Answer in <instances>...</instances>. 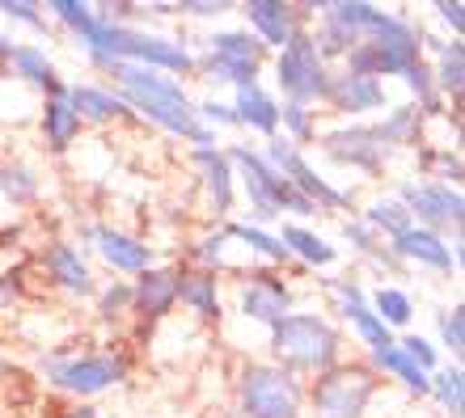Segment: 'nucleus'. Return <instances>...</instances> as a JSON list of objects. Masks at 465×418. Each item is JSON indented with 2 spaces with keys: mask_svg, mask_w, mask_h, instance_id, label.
<instances>
[{
  "mask_svg": "<svg viewBox=\"0 0 465 418\" xmlns=\"http://www.w3.org/2000/svg\"><path fill=\"white\" fill-rule=\"evenodd\" d=\"M114 76L123 81V93H127L148 119H157L161 127H170V131L195 140V144H203V148L212 144V131L195 119L186 93L173 85V81L157 76L153 68H132V63H114Z\"/></svg>",
  "mask_w": 465,
  "mask_h": 418,
  "instance_id": "nucleus-1",
  "label": "nucleus"
},
{
  "mask_svg": "<svg viewBox=\"0 0 465 418\" xmlns=\"http://www.w3.org/2000/svg\"><path fill=\"white\" fill-rule=\"evenodd\" d=\"M275 355L288 364V368H318L326 372L339 355V334L318 317H283L275 321Z\"/></svg>",
  "mask_w": 465,
  "mask_h": 418,
  "instance_id": "nucleus-2",
  "label": "nucleus"
},
{
  "mask_svg": "<svg viewBox=\"0 0 465 418\" xmlns=\"http://www.w3.org/2000/svg\"><path fill=\"white\" fill-rule=\"evenodd\" d=\"M419 63V38L415 30H406L398 17H385V22L372 30V43H360L351 47V73L355 76H390V73H411Z\"/></svg>",
  "mask_w": 465,
  "mask_h": 418,
  "instance_id": "nucleus-3",
  "label": "nucleus"
},
{
  "mask_svg": "<svg viewBox=\"0 0 465 418\" xmlns=\"http://www.w3.org/2000/svg\"><path fill=\"white\" fill-rule=\"evenodd\" d=\"M245 418H301V389L283 368H245L242 376Z\"/></svg>",
  "mask_w": 465,
  "mask_h": 418,
  "instance_id": "nucleus-4",
  "label": "nucleus"
},
{
  "mask_svg": "<svg viewBox=\"0 0 465 418\" xmlns=\"http://www.w3.org/2000/svg\"><path fill=\"white\" fill-rule=\"evenodd\" d=\"M232 160L245 170V186H250V199H254L258 216H280L283 208L288 211H313V203H309L288 178H280V173L271 170L262 157H254L250 148H232Z\"/></svg>",
  "mask_w": 465,
  "mask_h": 418,
  "instance_id": "nucleus-5",
  "label": "nucleus"
},
{
  "mask_svg": "<svg viewBox=\"0 0 465 418\" xmlns=\"http://www.w3.org/2000/svg\"><path fill=\"white\" fill-rule=\"evenodd\" d=\"M377 381L368 368H331L313 389V418H360Z\"/></svg>",
  "mask_w": 465,
  "mask_h": 418,
  "instance_id": "nucleus-6",
  "label": "nucleus"
},
{
  "mask_svg": "<svg viewBox=\"0 0 465 418\" xmlns=\"http://www.w3.org/2000/svg\"><path fill=\"white\" fill-rule=\"evenodd\" d=\"M280 85H283V93L292 98V106H301V102H309V98H326L331 81H326L322 55L309 34L288 38V47H283V55H280Z\"/></svg>",
  "mask_w": 465,
  "mask_h": 418,
  "instance_id": "nucleus-7",
  "label": "nucleus"
},
{
  "mask_svg": "<svg viewBox=\"0 0 465 418\" xmlns=\"http://www.w3.org/2000/svg\"><path fill=\"white\" fill-rule=\"evenodd\" d=\"M258 63H262V43L250 34H216L212 38V76L232 81V85H254Z\"/></svg>",
  "mask_w": 465,
  "mask_h": 418,
  "instance_id": "nucleus-8",
  "label": "nucleus"
},
{
  "mask_svg": "<svg viewBox=\"0 0 465 418\" xmlns=\"http://www.w3.org/2000/svg\"><path fill=\"white\" fill-rule=\"evenodd\" d=\"M271 160H275V165L283 170L280 178H288V182H292L296 190H301V195L313 203V208H318V203H322V208H343V203H347V199L339 195L334 186H326L318 173L309 170L305 157H301L292 144H271Z\"/></svg>",
  "mask_w": 465,
  "mask_h": 418,
  "instance_id": "nucleus-9",
  "label": "nucleus"
},
{
  "mask_svg": "<svg viewBox=\"0 0 465 418\" xmlns=\"http://www.w3.org/2000/svg\"><path fill=\"white\" fill-rule=\"evenodd\" d=\"M51 376H55V384L73 389V394H102V389H111V384L123 381V364L106 355L73 359V364H60Z\"/></svg>",
  "mask_w": 465,
  "mask_h": 418,
  "instance_id": "nucleus-10",
  "label": "nucleus"
},
{
  "mask_svg": "<svg viewBox=\"0 0 465 418\" xmlns=\"http://www.w3.org/2000/svg\"><path fill=\"white\" fill-rule=\"evenodd\" d=\"M326 152L343 165H355V170H377L385 157V140L377 127H347V131L326 136Z\"/></svg>",
  "mask_w": 465,
  "mask_h": 418,
  "instance_id": "nucleus-11",
  "label": "nucleus"
},
{
  "mask_svg": "<svg viewBox=\"0 0 465 418\" xmlns=\"http://www.w3.org/2000/svg\"><path fill=\"white\" fill-rule=\"evenodd\" d=\"M406 211L428 224H461V195L453 186H402Z\"/></svg>",
  "mask_w": 465,
  "mask_h": 418,
  "instance_id": "nucleus-12",
  "label": "nucleus"
},
{
  "mask_svg": "<svg viewBox=\"0 0 465 418\" xmlns=\"http://www.w3.org/2000/svg\"><path fill=\"white\" fill-rule=\"evenodd\" d=\"M326 98H331L339 111H377L381 102H385V89H381V81H372V76L347 73L326 89Z\"/></svg>",
  "mask_w": 465,
  "mask_h": 418,
  "instance_id": "nucleus-13",
  "label": "nucleus"
},
{
  "mask_svg": "<svg viewBox=\"0 0 465 418\" xmlns=\"http://www.w3.org/2000/svg\"><path fill=\"white\" fill-rule=\"evenodd\" d=\"M245 13H250L254 30L267 38V43H280V47H288V38L296 34L292 5H283V0H250V5H245Z\"/></svg>",
  "mask_w": 465,
  "mask_h": 418,
  "instance_id": "nucleus-14",
  "label": "nucleus"
},
{
  "mask_svg": "<svg viewBox=\"0 0 465 418\" xmlns=\"http://www.w3.org/2000/svg\"><path fill=\"white\" fill-rule=\"evenodd\" d=\"M288 305H292V296L283 292L280 283H271L267 275L254 283V287H245L242 296V308H245V317H254V321H283L288 317Z\"/></svg>",
  "mask_w": 465,
  "mask_h": 418,
  "instance_id": "nucleus-15",
  "label": "nucleus"
},
{
  "mask_svg": "<svg viewBox=\"0 0 465 418\" xmlns=\"http://www.w3.org/2000/svg\"><path fill=\"white\" fill-rule=\"evenodd\" d=\"M132 300L144 308L148 317H165L178 300V275L173 271H144L140 287L132 292Z\"/></svg>",
  "mask_w": 465,
  "mask_h": 418,
  "instance_id": "nucleus-16",
  "label": "nucleus"
},
{
  "mask_svg": "<svg viewBox=\"0 0 465 418\" xmlns=\"http://www.w3.org/2000/svg\"><path fill=\"white\" fill-rule=\"evenodd\" d=\"M393 249L402 258H419V262H428V267H453V249L444 246L431 228H406L402 237H393Z\"/></svg>",
  "mask_w": 465,
  "mask_h": 418,
  "instance_id": "nucleus-17",
  "label": "nucleus"
},
{
  "mask_svg": "<svg viewBox=\"0 0 465 418\" xmlns=\"http://www.w3.org/2000/svg\"><path fill=\"white\" fill-rule=\"evenodd\" d=\"M232 119H242V123L258 127V131H275V127H280V106L258 85H242V93H237V114H232Z\"/></svg>",
  "mask_w": 465,
  "mask_h": 418,
  "instance_id": "nucleus-18",
  "label": "nucleus"
},
{
  "mask_svg": "<svg viewBox=\"0 0 465 418\" xmlns=\"http://www.w3.org/2000/svg\"><path fill=\"white\" fill-rule=\"evenodd\" d=\"M339 292L347 296V317L355 321V330L364 334V338H368V343H372V346H377V351H385V346H393V338H390V326H385V321H381L377 313H372V308H368L364 300H360V292H355L351 283H343Z\"/></svg>",
  "mask_w": 465,
  "mask_h": 418,
  "instance_id": "nucleus-19",
  "label": "nucleus"
},
{
  "mask_svg": "<svg viewBox=\"0 0 465 418\" xmlns=\"http://www.w3.org/2000/svg\"><path fill=\"white\" fill-rule=\"evenodd\" d=\"M47 267H51V275L68 287V292H94V279H89V271H85V262H81V254L76 249H68V246H51V254H47Z\"/></svg>",
  "mask_w": 465,
  "mask_h": 418,
  "instance_id": "nucleus-20",
  "label": "nucleus"
},
{
  "mask_svg": "<svg viewBox=\"0 0 465 418\" xmlns=\"http://www.w3.org/2000/svg\"><path fill=\"white\" fill-rule=\"evenodd\" d=\"M98 246H102V254H106V262L119 267V271H144L148 267V246L132 241V237L106 228V233H98Z\"/></svg>",
  "mask_w": 465,
  "mask_h": 418,
  "instance_id": "nucleus-21",
  "label": "nucleus"
},
{
  "mask_svg": "<svg viewBox=\"0 0 465 418\" xmlns=\"http://www.w3.org/2000/svg\"><path fill=\"white\" fill-rule=\"evenodd\" d=\"M43 131H47V144L60 152V148H68L76 140V131H81V119H76V111L68 106L64 98L47 102V114H43Z\"/></svg>",
  "mask_w": 465,
  "mask_h": 418,
  "instance_id": "nucleus-22",
  "label": "nucleus"
},
{
  "mask_svg": "<svg viewBox=\"0 0 465 418\" xmlns=\"http://www.w3.org/2000/svg\"><path fill=\"white\" fill-rule=\"evenodd\" d=\"M9 55H13V68H17V73H22V76H30L35 85H47L51 93H55V98H60V93H64L60 76H55V68H51V60H47V55H43V51H38V47H13Z\"/></svg>",
  "mask_w": 465,
  "mask_h": 418,
  "instance_id": "nucleus-23",
  "label": "nucleus"
},
{
  "mask_svg": "<svg viewBox=\"0 0 465 418\" xmlns=\"http://www.w3.org/2000/svg\"><path fill=\"white\" fill-rule=\"evenodd\" d=\"M199 165L208 173V186L216 195V208H229L232 203V173H229V157L212 152V148H199Z\"/></svg>",
  "mask_w": 465,
  "mask_h": 418,
  "instance_id": "nucleus-24",
  "label": "nucleus"
},
{
  "mask_svg": "<svg viewBox=\"0 0 465 418\" xmlns=\"http://www.w3.org/2000/svg\"><path fill=\"white\" fill-rule=\"evenodd\" d=\"M68 106L76 111V119H111V114L123 111V102L111 98V93H102V89H73Z\"/></svg>",
  "mask_w": 465,
  "mask_h": 418,
  "instance_id": "nucleus-25",
  "label": "nucleus"
},
{
  "mask_svg": "<svg viewBox=\"0 0 465 418\" xmlns=\"http://www.w3.org/2000/svg\"><path fill=\"white\" fill-rule=\"evenodd\" d=\"M288 254H301L305 262H318V267H326V262H334V249L322 241V237H313V233H305V228H283V241H280Z\"/></svg>",
  "mask_w": 465,
  "mask_h": 418,
  "instance_id": "nucleus-26",
  "label": "nucleus"
},
{
  "mask_svg": "<svg viewBox=\"0 0 465 418\" xmlns=\"http://www.w3.org/2000/svg\"><path fill=\"white\" fill-rule=\"evenodd\" d=\"M178 300H186L195 313L212 317V313H216V279H212V275H191V279H178Z\"/></svg>",
  "mask_w": 465,
  "mask_h": 418,
  "instance_id": "nucleus-27",
  "label": "nucleus"
},
{
  "mask_svg": "<svg viewBox=\"0 0 465 418\" xmlns=\"http://www.w3.org/2000/svg\"><path fill=\"white\" fill-rule=\"evenodd\" d=\"M377 364H381V368H390L393 376H402L406 389H415V394H428V389H431V381L415 368V364H411V359L402 355V351H398V346H385V351H377Z\"/></svg>",
  "mask_w": 465,
  "mask_h": 418,
  "instance_id": "nucleus-28",
  "label": "nucleus"
},
{
  "mask_svg": "<svg viewBox=\"0 0 465 418\" xmlns=\"http://www.w3.org/2000/svg\"><path fill=\"white\" fill-rule=\"evenodd\" d=\"M368 224L385 228L390 237H402L406 228H415V224H411V211H406L402 203H377V208L368 211Z\"/></svg>",
  "mask_w": 465,
  "mask_h": 418,
  "instance_id": "nucleus-29",
  "label": "nucleus"
},
{
  "mask_svg": "<svg viewBox=\"0 0 465 418\" xmlns=\"http://www.w3.org/2000/svg\"><path fill=\"white\" fill-rule=\"evenodd\" d=\"M436 397H440V406L449 410V414H461L465 410V376L461 372H440V376H436Z\"/></svg>",
  "mask_w": 465,
  "mask_h": 418,
  "instance_id": "nucleus-30",
  "label": "nucleus"
},
{
  "mask_svg": "<svg viewBox=\"0 0 465 418\" xmlns=\"http://www.w3.org/2000/svg\"><path fill=\"white\" fill-rule=\"evenodd\" d=\"M415 127H419V111L402 106V111H393L390 123L377 127V131H381V140H385V144H406V140H415Z\"/></svg>",
  "mask_w": 465,
  "mask_h": 418,
  "instance_id": "nucleus-31",
  "label": "nucleus"
},
{
  "mask_svg": "<svg viewBox=\"0 0 465 418\" xmlns=\"http://www.w3.org/2000/svg\"><path fill=\"white\" fill-rule=\"evenodd\" d=\"M440 85L449 89V93H461V85H465V47H461V43H453V47H444Z\"/></svg>",
  "mask_w": 465,
  "mask_h": 418,
  "instance_id": "nucleus-32",
  "label": "nucleus"
},
{
  "mask_svg": "<svg viewBox=\"0 0 465 418\" xmlns=\"http://www.w3.org/2000/svg\"><path fill=\"white\" fill-rule=\"evenodd\" d=\"M377 317L385 321V326H406L411 321V300H406L402 292H377Z\"/></svg>",
  "mask_w": 465,
  "mask_h": 418,
  "instance_id": "nucleus-33",
  "label": "nucleus"
},
{
  "mask_svg": "<svg viewBox=\"0 0 465 418\" xmlns=\"http://www.w3.org/2000/svg\"><path fill=\"white\" fill-rule=\"evenodd\" d=\"M232 237H242L245 246H254L258 254H267V258H288V249H283L275 237L258 233V228H250V224H237V228H232Z\"/></svg>",
  "mask_w": 465,
  "mask_h": 418,
  "instance_id": "nucleus-34",
  "label": "nucleus"
},
{
  "mask_svg": "<svg viewBox=\"0 0 465 418\" xmlns=\"http://www.w3.org/2000/svg\"><path fill=\"white\" fill-rule=\"evenodd\" d=\"M0 186H5V195L17 199V203H25V199L35 195V178L25 170H5L0 173Z\"/></svg>",
  "mask_w": 465,
  "mask_h": 418,
  "instance_id": "nucleus-35",
  "label": "nucleus"
},
{
  "mask_svg": "<svg viewBox=\"0 0 465 418\" xmlns=\"http://www.w3.org/2000/svg\"><path fill=\"white\" fill-rule=\"evenodd\" d=\"M440 334H444V343L453 346V355H461V351H465V317H461V308L444 313V317H440Z\"/></svg>",
  "mask_w": 465,
  "mask_h": 418,
  "instance_id": "nucleus-36",
  "label": "nucleus"
},
{
  "mask_svg": "<svg viewBox=\"0 0 465 418\" xmlns=\"http://www.w3.org/2000/svg\"><path fill=\"white\" fill-rule=\"evenodd\" d=\"M51 9L60 13V17H64V22H68V25H73L76 34H81V30H85V25L94 22V13H89L85 5H76V0H55V5H51Z\"/></svg>",
  "mask_w": 465,
  "mask_h": 418,
  "instance_id": "nucleus-37",
  "label": "nucleus"
},
{
  "mask_svg": "<svg viewBox=\"0 0 465 418\" xmlns=\"http://www.w3.org/2000/svg\"><path fill=\"white\" fill-rule=\"evenodd\" d=\"M402 355L411 359V364H415L419 372H428L431 364H436V351H431V346L423 343V338H406V343H402Z\"/></svg>",
  "mask_w": 465,
  "mask_h": 418,
  "instance_id": "nucleus-38",
  "label": "nucleus"
},
{
  "mask_svg": "<svg viewBox=\"0 0 465 418\" xmlns=\"http://www.w3.org/2000/svg\"><path fill=\"white\" fill-rule=\"evenodd\" d=\"M280 119L292 127L296 140H309V136H313V123H309V111H305V106H283Z\"/></svg>",
  "mask_w": 465,
  "mask_h": 418,
  "instance_id": "nucleus-39",
  "label": "nucleus"
},
{
  "mask_svg": "<svg viewBox=\"0 0 465 418\" xmlns=\"http://www.w3.org/2000/svg\"><path fill=\"white\" fill-rule=\"evenodd\" d=\"M406 81L419 89V98L428 102V111H431V106H436V98H431V73H428V68H423V63H415V68L406 73Z\"/></svg>",
  "mask_w": 465,
  "mask_h": 418,
  "instance_id": "nucleus-40",
  "label": "nucleus"
},
{
  "mask_svg": "<svg viewBox=\"0 0 465 418\" xmlns=\"http://www.w3.org/2000/svg\"><path fill=\"white\" fill-rule=\"evenodd\" d=\"M0 9L17 22H38V5H30V0H0Z\"/></svg>",
  "mask_w": 465,
  "mask_h": 418,
  "instance_id": "nucleus-41",
  "label": "nucleus"
},
{
  "mask_svg": "<svg viewBox=\"0 0 465 418\" xmlns=\"http://www.w3.org/2000/svg\"><path fill=\"white\" fill-rule=\"evenodd\" d=\"M436 9L444 13V22L453 25V30H461V25H465V13H461V5H457V0H440Z\"/></svg>",
  "mask_w": 465,
  "mask_h": 418,
  "instance_id": "nucleus-42",
  "label": "nucleus"
},
{
  "mask_svg": "<svg viewBox=\"0 0 465 418\" xmlns=\"http://www.w3.org/2000/svg\"><path fill=\"white\" fill-rule=\"evenodd\" d=\"M183 9L186 13H224L229 5H224V0H216V5H212V0H186Z\"/></svg>",
  "mask_w": 465,
  "mask_h": 418,
  "instance_id": "nucleus-43",
  "label": "nucleus"
},
{
  "mask_svg": "<svg viewBox=\"0 0 465 418\" xmlns=\"http://www.w3.org/2000/svg\"><path fill=\"white\" fill-rule=\"evenodd\" d=\"M127 300H132V292H127V287H111V292L102 296V308H106V313H111V308L127 305Z\"/></svg>",
  "mask_w": 465,
  "mask_h": 418,
  "instance_id": "nucleus-44",
  "label": "nucleus"
},
{
  "mask_svg": "<svg viewBox=\"0 0 465 418\" xmlns=\"http://www.w3.org/2000/svg\"><path fill=\"white\" fill-rule=\"evenodd\" d=\"M203 114H208L212 123H232V111H229V106H221V102H208V106H203Z\"/></svg>",
  "mask_w": 465,
  "mask_h": 418,
  "instance_id": "nucleus-45",
  "label": "nucleus"
},
{
  "mask_svg": "<svg viewBox=\"0 0 465 418\" xmlns=\"http://www.w3.org/2000/svg\"><path fill=\"white\" fill-rule=\"evenodd\" d=\"M347 237H351L360 249H377V246H372V233H368L364 224H351V228H347Z\"/></svg>",
  "mask_w": 465,
  "mask_h": 418,
  "instance_id": "nucleus-46",
  "label": "nucleus"
},
{
  "mask_svg": "<svg viewBox=\"0 0 465 418\" xmlns=\"http://www.w3.org/2000/svg\"><path fill=\"white\" fill-rule=\"evenodd\" d=\"M68 418H98V414H94V410H85V406H81V410H73V414H68Z\"/></svg>",
  "mask_w": 465,
  "mask_h": 418,
  "instance_id": "nucleus-47",
  "label": "nucleus"
}]
</instances>
